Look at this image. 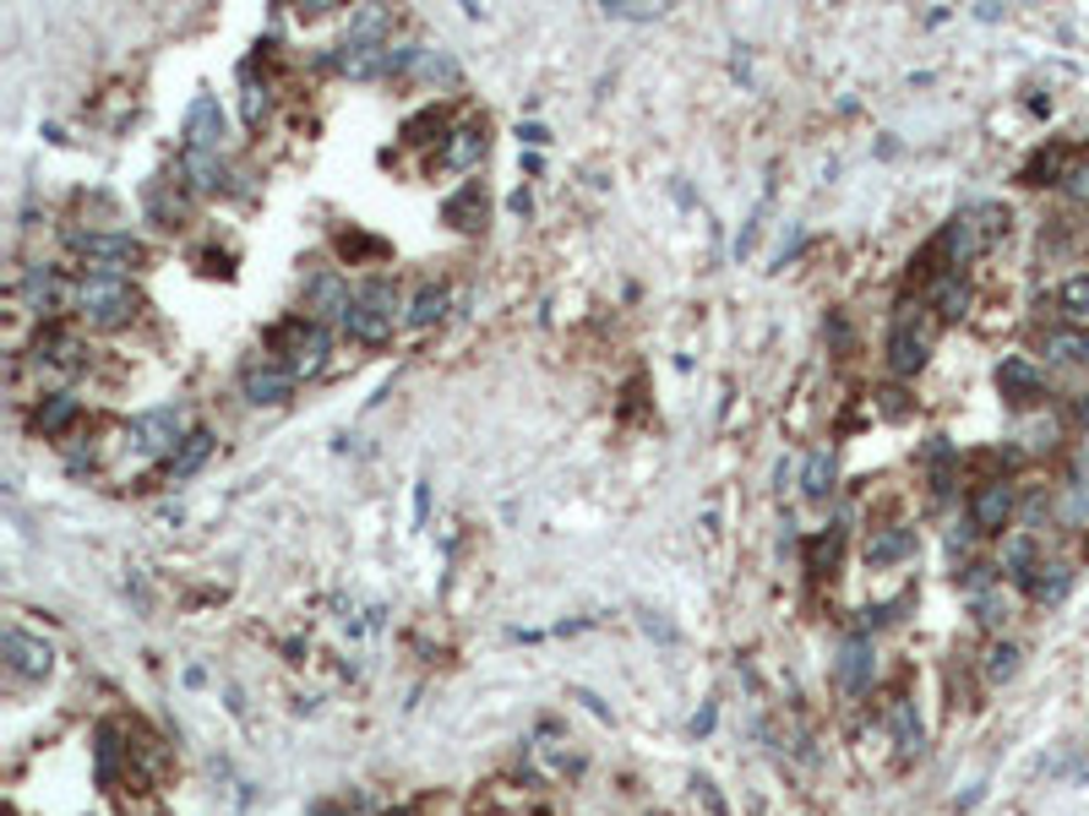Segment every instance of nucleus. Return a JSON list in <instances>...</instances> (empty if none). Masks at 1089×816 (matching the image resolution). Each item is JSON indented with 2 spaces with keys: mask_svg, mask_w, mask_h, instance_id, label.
Instances as JSON below:
<instances>
[{
  "mask_svg": "<svg viewBox=\"0 0 1089 816\" xmlns=\"http://www.w3.org/2000/svg\"><path fill=\"white\" fill-rule=\"evenodd\" d=\"M77 305H83V321L88 327H121V321H131V310H137V289H131V278L126 272H88L83 283H77Z\"/></svg>",
  "mask_w": 1089,
  "mask_h": 816,
  "instance_id": "nucleus-1",
  "label": "nucleus"
},
{
  "mask_svg": "<svg viewBox=\"0 0 1089 816\" xmlns=\"http://www.w3.org/2000/svg\"><path fill=\"white\" fill-rule=\"evenodd\" d=\"M343 327H349V337H359V343L393 337V327H398V289H393L388 278L359 283V289H354V305H349V316H343Z\"/></svg>",
  "mask_w": 1089,
  "mask_h": 816,
  "instance_id": "nucleus-2",
  "label": "nucleus"
},
{
  "mask_svg": "<svg viewBox=\"0 0 1089 816\" xmlns=\"http://www.w3.org/2000/svg\"><path fill=\"white\" fill-rule=\"evenodd\" d=\"M273 348L289 354V370H294V375H300V370H321L327 354H332V332H327L321 321H289V327L273 332Z\"/></svg>",
  "mask_w": 1089,
  "mask_h": 816,
  "instance_id": "nucleus-3",
  "label": "nucleus"
},
{
  "mask_svg": "<svg viewBox=\"0 0 1089 816\" xmlns=\"http://www.w3.org/2000/svg\"><path fill=\"white\" fill-rule=\"evenodd\" d=\"M180 431H186V415H180V408H148V415L131 420V442H137L142 452H153V458H159V452L175 458V447L186 442Z\"/></svg>",
  "mask_w": 1089,
  "mask_h": 816,
  "instance_id": "nucleus-4",
  "label": "nucleus"
},
{
  "mask_svg": "<svg viewBox=\"0 0 1089 816\" xmlns=\"http://www.w3.org/2000/svg\"><path fill=\"white\" fill-rule=\"evenodd\" d=\"M240 392H245V403H256V408H278V403L294 397V370H289V365H273V359L245 365Z\"/></svg>",
  "mask_w": 1089,
  "mask_h": 816,
  "instance_id": "nucleus-5",
  "label": "nucleus"
},
{
  "mask_svg": "<svg viewBox=\"0 0 1089 816\" xmlns=\"http://www.w3.org/2000/svg\"><path fill=\"white\" fill-rule=\"evenodd\" d=\"M1008 518H1013V485H1008V480L980 485L975 501H970V528H975V534H1002Z\"/></svg>",
  "mask_w": 1089,
  "mask_h": 816,
  "instance_id": "nucleus-6",
  "label": "nucleus"
},
{
  "mask_svg": "<svg viewBox=\"0 0 1089 816\" xmlns=\"http://www.w3.org/2000/svg\"><path fill=\"white\" fill-rule=\"evenodd\" d=\"M218 142H224V110H218V99H191V110H186V148L191 153H218Z\"/></svg>",
  "mask_w": 1089,
  "mask_h": 816,
  "instance_id": "nucleus-7",
  "label": "nucleus"
},
{
  "mask_svg": "<svg viewBox=\"0 0 1089 816\" xmlns=\"http://www.w3.org/2000/svg\"><path fill=\"white\" fill-rule=\"evenodd\" d=\"M72 245H77L83 256H93L99 272H121V267L142 262V245H137L131 234H77Z\"/></svg>",
  "mask_w": 1089,
  "mask_h": 816,
  "instance_id": "nucleus-8",
  "label": "nucleus"
},
{
  "mask_svg": "<svg viewBox=\"0 0 1089 816\" xmlns=\"http://www.w3.org/2000/svg\"><path fill=\"white\" fill-rule=\"evenodd\" d=\"M305 305L316 310V321H343L349 305H354V294H349V283H343L338 272H316V278L305 283Z\"/></svg>",
  "mask_w": 1089,
  "mask_h": 816,
  "instance_id": "nucleus-9",
  "label": "nucleus"
},
{
  "mask_svg": "<svg viewBox=\"0 0 1089 816\" xmlns=\"http://www.w3.org/2000/svg\"><path fill=\"white\" fill-rule=\"evenodd\" d=\"M61 299H66V283H61V272L55 267H28L23 272V305L34 310V316H50V310H61Z\"/></svg>",
  "mask_w": 1089,
  "mask_h": 816,
  "instance_id": "nucleus-10",
  "label": "nucleus"
},
{
  "mask_svg": "<svg viewBox=\"0 0 1089 816\" xmlns=\"http://www.w3.org/2000/svg\"><path fill=\"white\" fill-rule=\"evenodd\" d=\"M997 386H1002V397H1008V403H1018V408H1029V403H1040V397H1046V381H1040V370H1035L1029 359H1002V370H997Z\"/></svg>",
  "mask_w": 1089,
  "mask_h": 816,
  "instance_id": "nucleus-11",
  "label": "nucleus"
},
{
  "mask_svg": "<svg viewBox=\"0 0 1089 816\" xmlns=\"http://www.w3.org/2000/svg\"><path fill=\"white\" fill-rule=\"evenodd\" d=\"M986 229H980V218H975V207L970 213H959L953 224H948V234H942V251H948V262L959 267V262H970V256H980L986 251Z\"/></svg>",
  "mask_w": 1089,
  "mask_h": 816,
  "instance_id": "nucleus-12",
  "label": "nucleus"
},
{
  "mask_svg": "<svg viewBox=\"0 0 1089 816\" xmlns=\"http://www.w3.org/2000/svg\"><path fill=\"white\" fill-rule=\"evenodd\" d=\"M388 50L393 44H377V39H343L338 44V66L349 77H377V72H388Z\"/></svg>",
  "mask_w": 1089,
  "mask_h": 816,
  "instance_id": "nucleus-13",
  "label": "nucleus"
},
{
  "mask_svg": "<svg viewBox=\"0 0 1089 816\" xmlns=\"http://www.w3.org/2000/svg\"><path fill=\"white\" fill-rule=\"evenodd\" d=\"M926 348H932V343H926V332H915L910 321H899V327H894V337H888V365H894L899 375H915V370L926 365Z\"/></svg>",
  "mask_w": 1089,
  "mask_h": 816,
  "instance_id": "nucleus-14",
  "label": "nucleus"
},
{
  "mask_svg": "<svg viewBox=\"0 0 1089 816\" xmlns=\"http://www.w3.org/2000/svg\"><path fill=\"white\" fill-rule=\"evenodd\" d=\"M7 659H12V670L17 675H50V642H34L28 632H17V626H7Z\"/></svg>",
  "mask_w": 1089,
  "mask_h": 816,
  "instance_id": "nucleus-15",
  "label": "nucleus"
},
{
  "mask_svg": "<svg viewBox=\"0 0 1089 816\" xmlns=\"http://www.w3.org/2000/svg\"><path fill=\"white\" fill-rule=\"evenodd\" d=\"M910 556H915V528H877L866 539V561L872 566H899Z\"/></svg>",
  "mask_w": 1089,
  "mask_h": 816,
  "instance_id": "nucleus-16",
  "label": "nucleus"
},
{
  "mask_svg": "<svg viewBox=\"0 0 1089 816\" xmlns=\"http://www.w3.org/2000/svg\"><path fill=\"white\" fill-rule=\"evenodd\" d=\"M180 169H186L191 191H224V180H229V169H224V158H218V153H191V148H186Z\"/></svg>",
  "mask_w": 1089,
  "mask_h": 816,
  "instance_id": "nucleus-17",
  "label": "nucleus"
},
{
  "mask_svg": "<svg viewBox=\"0 0 1089 816\" xmlns=\"http://www.w3.org/2000/svg\"><path fill=\"white\" fill-rule=\"evenodd\" d=\"M872 680V642H845V653H839V686L845 691H861Z\"/></svg>",
  "mask_w": 1089,
  "mask_h": 816,
  "instance_id": "nucleus-18",
  "label": "nucleus"
},
{
  "mask_svg": "<svg viewBox=\"0 0 1089 816\" xmlns=\"http://www.w3.org/2000/svg\"><path fill=\"white\" fill-rule=\"evenodd\" d=\"M801 490H807L812 501H823V496L834 490V452H828V447L807 452V463H801Z\"/></svg>",
  "mask_w": 1089,
  "mask_h": 816,
  "instance_id": "nucleus-19",
  "label": "nucleus"
},
{
  "mask_svg": "<svg viewBox=\"0 0 1089 816\" xmlns=\"http://www.w3.org/2000/svg\"><path fill=\"white\" fill-rule=\"evenodd\" d=\"M1040 604H1056V599H1067V588H1073V572L1062 566V561H1051V566H1035V577L1024 583Z\"/></svg>",
  "mask_w": 1089,
  "mask_h": 816,
  "instance_id": "nucleus-20",
  "label": "nucleus"
},
{
  "mask_svg": "<svg viewBox=\"0 0 1089 816\" xmlns=\"http://www.w3.org/2000/svg\"><path fill=\"white\" fill-rule=\"evenodd\" d=\"M932 310H937L942 321H959V316L970 310V289H964L953 272H948V278H937V283H932Z\"/></svg>",
  "mask_w": 1089,
  "mask_h": 816,
  "instance_id": "nucleus-21",
  "label": "nucleus"
},
{
  "mask_svg": "<svg viewBox=\"0 0 1089 816\" xmlns=\"http://www.w3.org/2000/svg\"><path fill=\"white\" fill-rule=\"evenodd\" d=\"M207 452H213V436H207V431H191V436L180 442V452L169 458V474H175V480H191V474L207 463Z\"/></svg>",
  "mask_w": 1089,
  "mask_h": 816,
  "instance_id": "nucleus-22",
  "label": "nucleus"
},
{
  "mask_svg": "<svg viewBox=\"0 0 1089 816\" xmlns=\"http://www.w3.org/2000/svg\"><path fill=\"white\" fill-rule=\"evenodd\" d=\"M77 420V397H66V392H55V397H45L39 403V415H34V425L45 431V436H55V431H66Z\"/></svg>",
  "mask_w": 1089,
  "mask_h": 816,
  "instance_id": "nucleus-23",
  "label": "nucleus"
},
{
  "mask_svg": "<svg viewBox=\"0 0 1089 816\" xmlns=\"http://www.w3.org/2000/svg\"><path fill=\"white\" fill-rule=\"evenodd\" d=\"M415 72L426 77V82H442V88H458V61L447 55V50H420V61H415Z\"/></svg>",
  "mask_w": 1089,
  "mask_h": 816,
  "instance_id": "nucleus-24",
  "label": "nucleus"
},
{
  "mask_svg": "<svg viewBox=\"0 0 1089 816\" xmlns=\"http://www.w3.org/2000/svg\"><path fill=\"white\" fill-rule=\"evenodd\" d=\"M442 310H447V289L426 283L415 294V305H409V327H431V321H442Z\"/></svg>",
  "mask_w": 1089,
  "mask_h": 816,
  "instance_id": "nucleus-25",
  "label": "nucleus"
},
{
  "mask_svg": "<svg viewBox=\"0 0 1089 816\" xmlns=\"http://www.w3.org/2000/svg\"><path fill=\"white\" fill-rule=\"evenodd\" d=\"M453 137H458V142L447 148V158H453L458 169H469V164L485 153V126H464V131H453Z\"/></svg>",
  "mask_w": 1089,
  "mask_h": 816,
  "instance_id": "nucleus-26",
  "label": "nucleus"
},
{
  "mask_svg": "<svg viewBox=\"0 0 1089 816\" xmlns=\"http://www.w3.org/2000/svg\"><path fill=\"white\" fill-rule=\"evenodd\" d=\"M1046 359H1056V365H1078V359H1089V343H1084L1078 332H1051V337H1046Z\"/></svg>",
  "mask_w": 1089,
  "mask_h": 816,
  "instance_id": "nucleus-27",
  "label": "nucleus"
},
{
  "mask_svg": "<svg viewBox=\"0 0 1089 816\" xmlns=\"http://www.w3.org/2000/svg\"><path fill=\"white\" fill-rule=\"evenodd\" d=\"M1056 305H1062L1067 321H1089V278H1067L1062 294H1056Z\"/></svg>",
  "mask_w": 1089,
  "mask_h": 816,
  "instance_id": "nucleus-28",
  "label": "nucleus"
},
{
  "mask_svg": "<svg viewBox=\"0 0 1089 816\" xmlns=\"http://www.w3.org/2000/svg\"><path fill=\"white\" fill-rule=\"evenodd\" d=\"M1002 566H1008L1018 583H1029V577H1035V566H1040V561H1035V539H1013V545L1002 550Z\"/></svg>",
  "mask_w": 1089,
  "mask_h": 816,
  "instance_id": "nucleus-29",
  "label": "nucleus"
},
{
  "mask_svg": "<svg viewBox=\"0 0 1089 816\" xmlns=\"http://www.w3.org/2000/svg\"><path fill=\"white\" fill-rule=\"evenodd\" d=\"M474 207H485V196H480V186H464V191H458V196H453V202H447V218H453V224H458V229H469V224H464V218H469V213H474Z\"/></svg>",
  "mask_w": 1089,
  "mask_h": 816,
  "instance_id": "nucleus-30",
  "label": "nucleus"
},
{
  "mask_svg": "<svg viewBox=\"0 0 1089 816\" xmlns=\"http://www.w3.org/2000/svg\"><path fill=\"white\" fill-rule=\"evenodd\" d=\"M1013 670H1018V648H1008V642H1002V648H991V653H986V675H991V680H1008Z\"/></svg>",
  "mask_w": 1089,
  "mask_h": 816,
  "instance_id": "nucleus-31",
  "label": "nucleus"
},
{
  "mask_svg": "<svg viewBox=\"0 0 1089 816\" xmlns=\"http://www.w3.org/2000/svg\"><path fill=\"white\" fill-rule=\"evenodd\" d=\"M262 115H267V93H262V88H245V120L256 126Z\"/></svg>",
  "mask_w": 1089,
  "mask_h": 816,
  "instance_id": "nucleus-32",
  "label": "nucleus"
},
{
  "mask_svg": "<svg viewBox=\"0 0 1089 816\" xmlns=\"http://www.w3.org/2000/svg\"><path fill=\"white\" fill-rule=\"evenodd\" d=\"M610 17H659V7H605Z\"/></svg>",
  "mask_w": 1089,
  "mask_h": 816,
  "instance_id": "nucleus-33",
  "label": "nucleus"
},
{
  "mask_svg": "<svg viewBox=\"0 0 1089 816\" xmlns=\"http://www.w3.org/2000/svg\"><path fill=\"white\" fill-rule=\"evenodd\" d=\"M1078 420H1084V425H1089V397H1084V403H1078Z\"/></svg>",
  "mask_w": 1089,
  "mask_h": 816,
  "instance_id": "nucleus-34",
  "label": "nucleus"
}]
</instances>
